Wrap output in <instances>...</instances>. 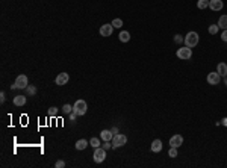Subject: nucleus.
Instances as JSON below:
<instances>
[{"label":"nucleus","instance_id":"nucleus-9","mask_svg":"<svg viewBox=\"0 0 227 168\" xmlns=\"http://www.w3.org/2000/svg\"><path fill=\"white\" fill-rule=\"evenodd\" d=\"M182 144H183V136L182 135H174V136H171L170 139V146L171 147H180Z\"/></svg>","mask_w":227,"mask_h":168},{"label":"nucleus","instance_id":"nucleus-6","mask_svg":"<svg viewBox=\"0 0 227 168\" xmlns=\"http://www.w3.org/2000/svg\"><path fill=\"white\" fill-rule=\"evenodd\" d=\"M127 142V136L123 133H117V135H114V138H112V147H123Z\"/></svg>","mask_w":227,"mask_h":168},{"label":"nucleus","instance_id":"nucleus-13","mask_svg":"<svg viewBox=\"0 0 227 168\" xmlns=\"http://www.w3.org/2000/svg\"><path fill=\"white\" fill-rule=\"evenodd\" d=\"M100 138H102L103 141H112L114 133L111 130H102V132H100Z\"/></svg>","mask_w":227,"mask_h":168},{"label":"nucleus","instance_id":"nucleus-20","mask_svg":"<svg viewBox=\"0 0 227 168\" xmlns=\"http://www.w3.org/2000/svg\"><path fill=\"white\" fill-rule=\"evenodd\" d=\"M62 112H64L65 115H70V114L73 112V106H70V105H64V106H62Z\"/></svg>","mask_w":227,"mask_h":168},{"label":"nucleus","instance_id":"nucleus-1","mask_svg":"<svg viewBox=\"0 0 227 168\" xmlns=\"http://www.w3.org/2000/svg\"><path fill=\"white\" fill-rule=\"evenodd\" d=\"M27 86H29L27 76L20 74V76H17V79H15V83L12 85V90H26Z\"/></svg>","mask_w":227,"mask_h":168},{"label":"nucleus","instance_id":"nucleus-10","mask_svg":"<svg viewBox=\"0 0 227 168\" xmlns=\"http://www.w3.org/2000/svg\"><path fill=\"white\" fill-rule=\"evenodd\" d=\"M223 0H209V8L212 11H221L223 9Z\"/></svg>","mask_w":227,"mask_h":168},{"label":"nucleus","instance_id":"nucleus-18","mask_svg":"<svg viewBox=\"0 0 227 168\" xmlns=\"http://www.w3.org/2000/svg\"><path fill=\"white\" fill-rule=\"evenodd\" d=\"M76 148H77V150H83V148H86V147H88V141H86V139H79V141H77V142H76Z\"/></svg>","mask_w":227,"mask_h":168},{"label":"nucleus","instance_id":"nucleus-15","mask_svg":"<svg viewBox=\"0 0 227 168\" xmlns=\"http://www.w3.org/2000/svg\"><path fill=\"white\" fill-rule=\"evenodd\" d=\"M14 105H15V106H23V105H26V96H15V97H14Z\"/></svg>","mask_w":227,"mask_h":168},{"label":"nucleus","instance_id":"nucleus-4","mask_svg":"<svg viewBox=\"0 0 227 168\" xmlns=\"http://www.w3.org/2000/svg\"><path fill=\"white\" fill-rule=\"evenodd\" d=\"M94 162H97V164H102L103 161L106 159V150L103 148V147H97V148H94Z\"/></svg>","mask_w":227,"mask_h":168},{"label":"nucleus","instance_id":"nucleus-27","mask_svg":"<svg viewBox=\"0 0 227 168\" xmlns=\"http://www.w3.org/2000/svg\"><path fill=\"white\" fill-rule=\"evenodd\" d=\"M26 91H27V94H32V96H34V94H36V88H35V86H27V88H26Z\"/></svg>","mask_w":227,"mask_h":168},{"label":"nucleus","instance_id":"nucleus-33","mask_svg":"<svg viewBox=\"0 0 227 168\" xmlns=\"http://www.w3.org/2000/svg\"><path fill=\"white\" fill-rule=\"evenodd\" d=\"M111 132H112L114 135H117V133H118V129H117V127H112V129H111Z\"/></svg>","mask_w":227,"mask_h":168},{"label":"nucleus","instance_id":"nucleus-3","mask_svg":"<svg viewBox=\"0 0 227 168\" xmlns=\"http://www.w3.org/2000/svg\"><path fill=\"white\" fill-rule=\"evenodd\" d=\"M185 44H186V47H189V49L195 47V45L198 44V34L197 32H189V34L185 36Z\"/></svg>","mask_w":227,"mask_h":168},{"label":"nucleus","instance_id":"nucleus-7","mask_svg":"<svg viewBox=\"0 0 227 168\" xmlns=\"http://www.w3.org/2000/svg\"><path fill=\"white\" fill-rule=\"evenodd\" d=\"M220 80H221V76H220L218 71H216V73L215 71H212V73L207 74V83H209V85H218Z\"/></svg>","mask_w":227,"mask_h":168},{"label":"nucleus","instance_id":"nucleus-32","mask_svg":"<svg viewBox=\"0 0 227 168\" xmlns=\"http://www.w3.org/2000/svg\"><path fill=\"white\" fill-rule=\"evenodd\" d=\"M76 117H77V114H76V112H71V114H70V120H71V121H74V120H76Z\"/></svg>","mask_w":227,"mask_h":168},{"label":"nucleus","instance_id":"nucleus-31","mask_svg":"<svg viewBox=\"0 0 227 168\" xmlns=\"http://www.w3.org/2000/svg\"><path fill=\"white\" fill-rule=\"evenodd\" d=\"M221 40H223L224 43H227V29L223 32V35H221Z\"/></svg>","mask_w":227,"mask_h":168},{"label":"nucleus","instance_id":"nucleus-30","mask_svg":"<svg viewBox=\"0 0 227 168\" xmlns=\"http://www.w3.org/2000/svg\"><path fill=\"white\" fill-rule=\"evenodd\" d=\"M5 100H6V94L2 91V92H0V101H2V103H5Z\"/></svg>","mask_w":227,"mask_h":168},{"label":"nucleus","instance_id":"nucleus-23","mask_svg":"<svg viewBox=\"0 0 227 168\" xmlns=\"http://www.w3.org/2000/svg\"><path fill=\"white\" fill-rule=\"evenodd\" d=\"M111 24H112L114 27H121V26H123V20H120V18H115V20H112V23H111Z\"/></svg>","mask_w":227,"mask_h":168},{"label":"nucleus","instance_id":"nucleus-16","mask_svg":"<svg viewBox=\"0 0 227 168\" xmlns=\"http://www.w3.org/2000/svg\"><path fill=\"white\" fill-rule=\"evenodd\" d=\"M218 27H221V29H227V15H221L220 17V20H218Z\"/></svg>","mask_w":227,"mask_h":168},{"label":"nucleus","instance_id":"nucleus-5","mask_svg":"<svg viewBox=\"0 0 227 168\" xmlns=\"http://www.w3.org/2000/svg\"><path fill=\"white\" fill-rule=\"evenodd\" d=\"M177 58L179 59H183V61H188V59H191V56H192V50L189 49V47H180L179 50H177Z\"/></svg>","mask_w":227,"mask_h":168},{"label":"nucleus","instance_id":"nucleus-2","mask_svg":"<svg viewBox=\"0 0 227 168\" xmlns=\"http://www.w3.org/2000/svg\"><path fill=\"white\" fill-rule=\"evenodd\" d=\"M88 111V105L85 100H77L73 105V112H76L77 115H85Z\"/></svg>","mask_w":227,"mask_h":168},{"label":"nucleus","instance_id":"nucleus-28","mask_svg":"<svg viewBox=\"0 0 227 168\" xmlns=\"http://www.w3.org/2000/svg\"><path fill=\"white\" fill-rule=\"evenodd\" d=\"M55 167L56 168H64L65 167V162H64V161H58L56 164H55Z\"/></svg>","mask_w":227,"mask_h":168},{"label":"nucleus","instance_id":"nucleus-25","mask_svg":"<svg viewBox=\"0 0 227 168\" xmlns=\"http://www.w3.org/2000/svg\"><path fill=\"white\" fill-rule=\"evenodd\" d=\"M168 155H170V157H176L177 156V148H176V147H171L170 152H168Z\"/></svg>","mask_w":227,"mask_h":168},{"label":"nucleus","instance_id":"nucleus-21","mask_svg":"<svg viewBox=\"0 0 227 168\" xmlns=\"http://www.w3.org/2000/svg\"><path fill=\"white\" fill-rule=\"evenodd\" d=\"M90 144L94 147V148H97V147H100V139H99V138H92L90 141Z\"/></svg>","mask_w":227,"mask_h":168},{"label":"nucleus","instance_id":"nucleus-11","mask_svg":"<svg viewBox=\"0 0 227 168\" xmlns=\"http://www.w3.org/2000/svg\"><path fill=\"white\" fill-rule=\"evenodd\" d=\"M112 30H114L112 24H103L102 27H100V35H102V36H111V35H112Z\"/></svg>","mask_w":227,"mask_h":168},{"label":"nucleus","instance_id":"nucleus-8","mask_svg":"<svg viewBox=\"0 0 227 168\" xmlns=\"http://www.w3.org/2000/svg\"><path fill=\"white\" fill-rule=\"evenodd\" d=\"M68 80H70V76H68V73H59L55 82H56L58 86H62V85H65V83H67Z\"/></svg>","mask_w":227,"mask_h":168},{"label":"nucleus","instance_id":"nucleus-14","mask_svg":"<svg viewBox=\"0 0 227 168\" xmlns=\"http://www.w3.org/2000/svg\"><path fill=\"white\" fill-rule=\"evenodd\" d=\"M216 71L220 73V76H224V77H226L227 76V64L220 62V64H218V68H216Z\"/></svg>","mask_w":227,"mask_h":168},{"label":"nucleus","instance_id":"nucleus-26","mask_svg":"<svg viewBox=\"0 0 227 168\" xmlns=\"http://www.w3.org/2000/svg\"><path fill=\"white\" fill-rule=\"evenodd\" d=\"M183 41H185V38H183L182 35H176V36H174V43L180 44V43H183Z\"/></svg>","mask_w":227,"mask_h":168},{"label":"nucleus","instance_id":"nucleus-35","mask_svg":"<svg viewBox=\"0 0 227 168\" xmlns=\"http://www.w3.org/2000/svg\"><path fill=\"white\" fill-rule=\"evenodd\" d=\"M224 82H226V85H227V76H226V80H224Z\"/></svg>","mask_w":227,"mask_h":168},{"label":"nucleus","instance_id":"nucleus-29","mask_svg":"<svg viewBox=\"0 0 227 168\" xmlns=\"http://www.w3.org/2000/svg\"><path fill=\"white\" fill-rule=\"evenodd\" d=\"M102 147L104 148V150H108V148H111V147H112V144H111L109 141H104V144H103Z\"/></svg>","mask_w":227,"mask_h":168},{"label":"nucleus","instance_id":"nucleus-12","mask_svg":"<svg viewBox=\"0 0 227 168\" xmlns=\"http://www.w3.org/2000/svg\"><path fill=\"white\" fill-rule=\"evenodd\" d=\"M160 150H162V141H160V139H155V141L151 142V152L159 153Z\"/></svg>","mask_w":227,"mask_h":168},{"label":"nucleus","instance_id":"nucleus-22","mask_svg":"<svg viewBox=\"0 0 227 168\" xmlns=\"http://www.w3.org/2000/svg\"><path fill=\"white\" fill-rule=\"evenodd\" d=\"M218 29H220V27H218V24H212V26H209V34L215 35L216 32H218Z\"/></svg>","mask_w":227,"mask_h":168},{"label":"nucleus","instance_id":"nucleus-17","mask_svg":"<svg viewBox=\"0 0 227 168\" xmlns=\"http://www.w3.org/2000/svg\"><path fill=\"white\" fill-rule=\"evenodd\" d=\"M118 38H120V41H121V43H127V41L130 40V34H129L127 30H123L121 34L118 35Z\"/></svg>","mask_w":227,"mask_h":168},{"label":"nucleus","instance_id":"nucleus-24","mask_svg":"<svg viewBox=\"0 0 227 168\" xmlns=\"http://www.w3.org/2000/svg\"><path fill=\"white\" fill-rule=\"evenodd\" d=\"M56 115H58V108L52 106V108L49 109V117H56Z\"/></svg>","mask_w":227,"mask_h":168},{"label":"nucleus","instance_id":"nucleus-34","mask_svg":"<svg viewBox=\"0 0 227 168\" xmlns=\"http://www.w3.org/2000/svg\"><path fill=\"white\" fill-rule=\"evenodd\" d=\"M223 124H224V126H227V118H224V120H223Z\"/></svg>","mask_w":227,"mask_h":168},{"label":"nucleus","instance_id":"nucleus-19","mask_svg":"<svg viewBox=\"0 0 227 168\" xmlns=\"http://www.w3.org/2000/svg\"><path fill=\"white\" fill-rule=\"evenodd\" d=\"M197 6H198V9H206V8H209V0H198V2H197Z\"/></svg>","mask_w":227,"mask_h":168}]
</instances>
